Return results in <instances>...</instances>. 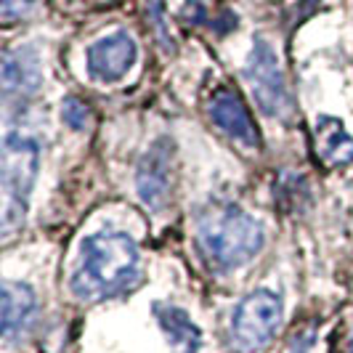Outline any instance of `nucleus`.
Returning <instances> with one entry per match:
<instances>
[{
    "instance_id": "obj_1",
    "label": "nucleus",
    "mask_w": 353,
    "mask_h": 353,
    "mask_svg": "<svg viewBox=\"0 0 353 353\" xmlns=\"http://www.w3.org/2000/svg\"><path fill=\"white\" fill-rule=\"evenodd\" d=\"M139 279V245L123 231L90 234L80 250V263L72 274L77 301H104L128 290Z\"/></svg>"
},
{
    "instance_id": "obj_2",
    "label": "nucleus",
    "mask_w": 353,
    "mask_h": 353,
    "mask_svg": "<svg viewBox=\"0 0 353 353\" xmlns=\"http://www.w3.org/2000/svg\"><path fill=\"white\" fill-rule=\"evenodd\" d=\"M265 245V231L239 205H208L196 221V248L212 271H234L250 263Z\"/></svg>"
},
{
    "instance_id": "obj_3",
    "label": "nucleus",
    "mask_w": 353,
    "mask_h": 353,
    "mask_svg": "<svg viewBox=\"0 0 353 353\" xmlns=\"http://www.w3.org/2000/svg\"><path fill=\"white\" fill-rule=\"evenodd\" d=\"M40 170V143L11 130L3 141V236H11L24 223L30 196Z\"/></svg>"
},
{
    "instance_id": "obj_4",
    "label": "nucleus",
    "mask_w": 353,
    "mask_h": 353,
    "mask_svg": "<svg viewBox=\"0 0 353 353\" xmlns=\"http://www.w3.org/2000/svg\"><path fill=\"white\" fill-rule=\"evenodd\" d=\"M242 74H245V83H248L250 93L255 96V104L261 106L263 114L284 120L292 112V101H290V90H287L279 56L265 37H255Z\"/></svg>"
},
{
    "instance_id": "obj_5",
    "label": "nucleus",
    "mask_w": 353,
    "mask_h": 353,
    "mask_svg": "<svg viewBox=\"0 0 353 353\" xmlns=\"http://www.w3.org/2000/svg\"><path fill=\"white\" fill-rule=\"evenodd\" d=\"M282 295L274 290H255L236 305L231 316V335L242 351H261L282 327Z\"/></svg>"
},
{
    "instance_id": "obj_6",
    "label": "nucleus",
    "mask_w": 353,
    "mask_h": 353,
    "mask_svg": "<svg viewBox=\"0 0 353 353\" xmlns=\"http://www.w3.org/2000/svg\"><path fill=\"white\" fill-rule=\"evenodd\" d=\"M176 181V143L162 136L146 149L136 170V189L141 202L152 212H162L173 199Z\"/></svg>"
},
{
    "instance_id": "obj_7",
    "label": "nucleus",
    "mask_w": 353,
    "mask_h": 353,
    "mask_svg": "<svg viewBox=\"0 0 353 353\" xmlns=\"http://www.w3.org/2000/svg\"><path fill=\"white\" fill-rule=\"evenodd\" d=\"M136 59H139V46H136L133 35H128L123 30L96 40L88 48V56H85L90 77L99 80V83L123 80L125 74L133 70Z\"/></svg>"
},
{
    "instance_id": "obj_8",
    "label": "nucleus",
    "mask_w": 353,
    "mask_h": 353,
    "mask_svg": "<svg viewBox=\"0 0 353 353\" xmlns=\"http://www.w3.org/2000/svg\"><path fill=\"white\" fill-rule=\"evenodd\" d=\"M212 123L218 125L231 141H236L245 149H258L261 146V136H258V128L250 117L245 101L229 88H218L210 96V104H208Z\"/></svg>"
},
{
    "instance_id": "obj_9",
    "label": "nucleus",
    "mask_w": 353,
    "mask_h": 353,
    "mask_svg": "<svg viewBox=\"0 0 353 353\" xmlns=\"http://www.w3.org/2000/svg\"><path fill=\"white\" fill-rule=\"evenodd\" d=\"M43 70H40V56L32 46H19L6 53L3 59V93L6 101L27 99L40 88Z\"/></svg>"
},
{
    "instance_id": "obj_10",
    "label": "nucleus",
    "mask_w": 353,
    "mask_h": 353,
    "mask_svg": "<svg viewBox=\"0 0 353 353\" xmlns=\"http://www.w3.org/2000/svg\"><path fill=\"white\" fill-rule=\"evenodd\" d=\"M154 316H157L162 332L168 335L170 345L176 353H199L202 345V332L192 319L186 316V311H181L176 305H165L157 303L154 305Z\"/></svg>"
},
{
    "instance_id": "obj_11",
    "label": "nucleus",
    "mask_w": 353,
    "mask_h": 353,
    "mask_svg": "<svg viewBox=\"0 0 353 353\" xmlns=\"http://www.w3.org/2000/svg\"><path fill=\"white\" fill-rule=\"evenodd\" d=\"M35 311V292L30 284L21 282H3V308H0V319H3V337L11 340L24 330V324L30 321Z\"/></svg>"
},
{
    "instance_id": "obj_12",
    "label": "nucleus",
    "mask_w": 353,
    "mask_h": 353,
    "mask_svg": "<svg viewBox=\"0 0 353 353\" xmlns=\"http://www.w3.org/2000/svg\"><path fill=\"white\" fill-rule=\"evenodd\" d=\"M316 152L327 165H351L353 162V136L337 117L316 120Z\"/></svg>"
},
{
    "instance_id": "obj_13",
    "label": "nucleus",
    "mask_w": 353,
    "mask_h": 353,
    "mask_svg": "<svg viewBox=\"0 0 353 353\" xmlns=\"http://www.w3.org/2000/svg\"><path fill=\"white\" fill-rule=\"evenodd\" d=\"M61 117L67 120L70 128L80 130V128H85V123H88L90 112H88V106L83 104L80 99L70 96V99H64V104H61Z\"/></svg>"
},
{
    "instance_id": "obj_14",
    "label": "nucleus",
    "mask_w": 353,
    "mask_h": 353,
    "mask_svg": "<svg viewBox=\"0 0 353 353\" xmlns=\"http://www.w3.org/2000/svg\"><path fill=\"white\" fill-rule=\"evenodd\" d=\"M37 6V0H0V14L3 21H14V19L27 17Z\"/></svg>"
},
{
    "instance_id": "obj_15",
    "label": "nucleus",
    "mask_w": 353,
    "mask_h": 353,
    "mask_svg": "<svg viewBox=\"0 0 353 353\" xmlns=\"http://www.w3.org/2000/svg\"><path fill=\"white\" fill-rule=\"evenodd\" d=\"M308 345H311V337H295V340L290 343V351H295V353H308Z\"/></svg>"
},
{
    "instance_id": "obj_16",
    "label": "nucleus",
    "mask_w": 353,
    "mask_h": 353,
    "mask_svg": "<svg viewBox=\"0 0 353 353\" xmlns=\"http://www.w3.org/2000/svg\"><path fill=\"white\" fill-rule=\"evenodd\" d=\"M348 353H353V337H351V345H348Z\"/></svg>"
}]
</instances>
